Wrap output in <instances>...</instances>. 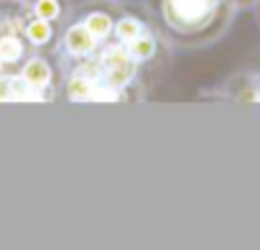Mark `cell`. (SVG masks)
I'll return each mask as SVG.
<instances>
[{
  "label": "cell",
  "mask_w": 260,
  "mask_h": 250,
  "mask_svg": "<svg viewBox=\"0 0 260 250\" xmlns=\"http://www.w3.org/2000/svg\"><path fill=\"white\" fill-rule=\"evenodd\" d=\"M87 28L94 34V39H97V36H107V31H110V18L102 16V13H92V16L87 18Z\"/></svg>",
  "instance_id": "7"
},
{
  "label": "cell",
  "mask_w": 260,
  "mask_h": 250,
  "mask_svg": "<svg viewBox=\"0 0 260 250\" xmlns=\"http://www.w3.org/2000/svg\"><path fill=\"white\" fill-rule=\"evenodd\" d=\"M28 36H31V41H36V44H44V41H49V36H51V28H49V23L41 18V21H36V23H31V26H28Z\"/></svg>",
  "instance_id": "9"
},
{
  "label": "cell",
  "mask_w": 260,
  "mask_h": 250,
  "mask_svg": "<svg viewBox=\"0 0 260 250\" xmlns=\"http://www.w3.org/2000/svg\"><path fill=\"white\" fill-rule=\"evenodd\" d=\"M23 79H26L28 84H34V87H41V84L49 82V67H46L41 59H34V61L26 64V69H23Z\"/></svg>",
  "instance_id": "4"
},
{
  "label": "cell",
  "mask_w": 260,
  "mask_h": 250,
  "mask_svg": "<svg viewBox=\"0 0 260 250\" xmlns=\"http://www.w3.org/2000/svg\"><path fill=\"white\" fill-rule=\"evenodd\" d=\"M130 51H133V56H138V59H146V56H151L153 54V39L151 36H136L133 41H130Z\"/></svg>",
  "instance_id": "6"
},
{
  "label": "cell",
  "mask_w": 260,
  "mask_h": 250,
  "mask_svg": "<svg viewBox=\"0 0 260 250\" xmlns=\"http://www.w3.org/2000/svg\"><path fill=\"white\" fill-rule=\"evenodd\" d=\"M67 46L74 56H82V54H89L92 46H94V34L87 28V26H74L69 34H67Z\"/></svg>",
  "instance_id": "2"
},
{
  "label": "cell",
  "mask_w": 260,
  "mask_h": 250,
  "mask_svg": "<svg viewBox=\"0 0 260 250\" xmlns=\"http://www.w3.org/2000/svg\"><path fill=\"white\" fill-rule=\"evenodd\" d=\"M89 92H92L89 79L77 77V79H72V82H69V95H72V100H87V97H89Z\"/></svg>",
  "instance_id": "8"
},
{
  "label": "cell",
  "mask_w": 260,
  "mask_h": 250,
  "mask_svg": "<svg viewBox=\"0 0 260 250\" xmlns=\"http://www.w3.org/2000/svg\"><path fill=\"white\" fill-rule=\"evenodd\" d=\"M117 34H120V39H122V41H133L136 36H141V26H138V21L127 18V21H120Z\"/></svg>",
  "instance_id": "10"
},
{
  "label": "cell",
  "mask_w": 260,
  "mask_h": 250,
  "mask_svg": "<svg viewBox=\"0 0 260 250\" xmlns=\"http://www.w3.org/2000/svg\"><path fill=\"white\" fill-rule=\"evenodd\" d=\"M36 11H39V16H41L44 21H49V18H54V16L59 13V8H56V0H39Z\"/></svg>",
  "instance_id": "11"
},
{
  "label": "cell",
  "mask_w": 260,
  "mask_h": 250,
  "mask_svg": "<svg viewBox=\"0 0 260 250\" xmlns=\"http://www.w3.org/2000/svg\"><path fill=\"white\" fill-rule=\"evenodd\" d=\"M87 100H117V92L115 89H92Z\"/></svg>",
  "instance_id": "12"
},
{
  "label": "cell",
  "mask_w": 260,
  "mask_h": 250,
  "mask_svg": "<svg viewBox=\"0 0 260 250\" xmlns=\"http://www.w3.org/2000/svg\"><path fill=\"white\" fill-rule=\"evenodd\" d=\"M105 64L110 69V79L115 84H125L130 77H133V61H130V56L120 49H112L107 56H105Z\"/></svg>",
  "instance_id": "1"
},
{
  "label": "cell",
  "mask_w": 260,
  "mask_h": 250,
  "mask_svg": "<svg viewBox=\"0 0 260 250\" xmlns=\"http://www.w3.org/2000/svg\"><path fill=\"white\" fill-rule=\"evenodd\" d=\"M171 8L184 18V21H199L204 18L207 8H209V0H171Z\"/></svg>",
  "instance_id": "3"
},
{
  "label": "cell",
  "mask_w": 260,
  "mask_h": 250,
  "mask_svg": "<svg viewBox=\"0 0 260 250\" xmlns=\"http://www.w3.org/2000/svg\"><path fill=\"white\" fill-rule=\"evenodd\" d=\"M21 51H23V46H21L18 39L8 36V39L0 41V61H16L21 56Z\"/></svg>",
  "instance_id": "5"
}]
</instances>
